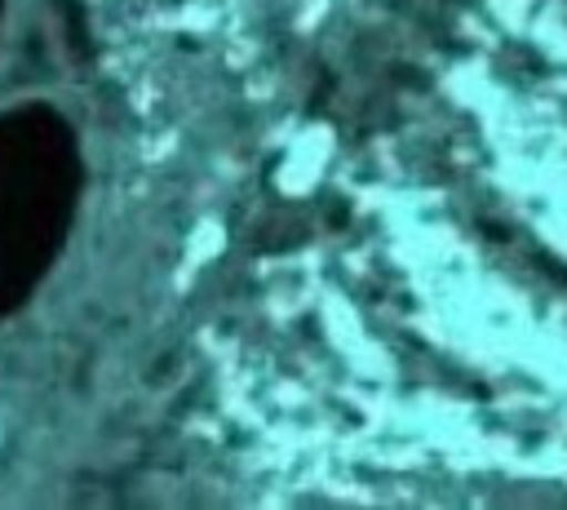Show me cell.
Segmentation results:
<instances>
[{"label":"cell","instance_id":"2","mask_svg":"<svg viewBox=\"0 0 567 510\" xmlns=\"http://www.w3.org/2000/svg\"><path fill=\"white\" fill-rule=\"evenodd\" d=\"M0 4H4V0H0Z\"/></svg>","mask_w":567,"mask_h":510},{"label":"cell","instance_id":"1","mask_svg":"<svg viewBox=\"0 0 567 510\" xmlns=\"http://www.w3.org/2000/svg\"><path fill=\"white\" fill-rule=\"evenodd\" d=\"M71 151L62 124L35 102L0 111V315L18 310L62 239Z\"/></svg>","mask_w":567,"mask_h":510}]
</instances>
